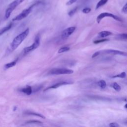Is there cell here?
<instances>
[{
  "instance_id": "8992f818",
  "label": "cell",
  "mask_w": 127,
  "mask_h": 127,
  "mask_svg": "<svg viewBox=\"0 0 127 127\" xmlns=\"http://www.w3.org/2000/svg\"><path fill=\"white\" fill-rule=\"evenodd\" d=\"M106 17H110L118 21L122 22V20L121 19V18H120L119 17H118V16H117L116 15H114V14H112V13H109V12H103V13H100L97 16V19H96V21L98 23H99L100 22V21L102 20V19Z\"/></svg>"
},
{
  "instance_id": "5b68a950",
  "label": "cell",
  "mask_w": 127,
  "mask_h": 127,
  "mask_svg": "<svg viewBox=\"0 0 127 127\" xmlns=\"http://www.w3.org/2000/svg\"><path fill=\"white\" fill-rule=\"evenodd\" d=\"M40 45V36L39 35L36 36L33 43L30 46L26 47L23 49L24 53L27 54L37 49Z\"/></svg>"
},
{
  "instance_id": "ba28073f",
  "label": "cell",
  "mask_w": 127,
  "mask_h": 127,
  "mask_svg": "<svg viewBox=\"0 0 127 127\" xmlns=\"http://www.w3.org/2000/svg\"><path fill=\"white\" fill-rule=\"evenodd\" d=\"M101 52H102L103 53L106 54H111V55H121L124 56H127V53L119 50H113V49H110V50H106L103 51H100Z\"/></svg>"
},
{
  "instance_id": "6da1fadb",
  "label": "cell",
  "mask_w": 127,
  "mask_h": 127,
  "mask_svg": "<svg viewBox=\"0 0 127 127\" xmlns=\"http://www.w3.org/2000/svg\"><path fill=\"white\" fill-rule=\"evenodd\" d=\"M29 29L28 28L13 39L12 42L10 44L9 50L10 52L14 51L16 49H17L18 47V46L27 37L29 34Z\"/></svg>"
},
{
  "instance_id": "7402d4cb",
  "label": "cell",
  "mask_w": 127,
  "mask_h": 127,
  "mask_svg": "<svg viewBox=\"0 0 127 127\" xmlns=\"http://www.w3.org/2000/svg\"><path fill=\"white\" fill-rule=\"evenodd\" d=\"M109 40L108 39H106V38H103V39H100V40H95V41H93V43L94 44H99V43H102V42H106V41H108Z\"/></svg>"
},
{
  "instance_id": "ac0fdd59",
  "label": "cell",
  "mask_w": 127,
  "mask_h": 127,
  "mask_svg": "<svg viewBox=\"0 0 127 127\" xmlns=\"http://www.w3.org/2000/svg\"><path fill=\"white\" fill-rule=\"evenodd\" d=\"M112 87L113 88L117 91L119 92L120 91L121 89V86L117 83V82H114L112 84Z\"/></svg>"
},
{
  "instance_id": "9c48e42d",
  "label": "cell",
  "mask_w": 127,
  "mask_h": 127,
  "mask_svg": "<svg viewBox=\"0 0 127 127\" xmlns=\"http://www.w3.org/2000/svg\"><path fill=\"white\" fill-rule=\"evenodd\" d=\"M71 84V82H67V81H61L58 83H57L47 88H46L44 91H46L47 90H49L50 89H55V88H57L58 87H59L60 86H61L62 85H67V84Z\"/></svg>"
},
{
  "instance_id": "4fadbf2b",
  "label": "cell",
  "mask_w": 127,
  "mask_h": 127,
  "mask_svg": "<svg viewBox=\"0 0 127 127\" xmlns=\"http://www.w3.org/2000/svg\"><path fill=\"white\" fill-rule=\"evenodd\" d=\"M17 61H18V58L16 59V60H15L14 61L10 62V63H7L6 64H5L4 66V69H8V68H9L10 67H12L14 66L16 64Z\"/></svg>"
},
{
  "instance_id": "7a4b0ae2",
  "label": "cell",
  "mask_w": 127,
  "mask_h": 127,
  "mask_svg": "<svg viewBox=\"0 0 127 127\" xmlns=\"http://www.w3.org/2000/svg\"><path fill=\"white\" fill-rule=\"evenodd\" d=\"M41 2L39 1H37L35 3L33 4L32 5H30L29 7L24 9L21 13H20L19 14H18L17 16H16L15 17H14L12 19V21H19L21 20L24 18H25V17H26L31 12V11H32V9L33 8V7L37 5L38 4H39V3H40Z\"/></svg>"
},
{
  "instance_id": "5bb4252c",
  "label": "cell",
  "mask_w": 127,
  "mask_h": 127,
  "mask_svg": "<svg viewBox=\"0 0 127 127\" xmlns=\"http://www.w3.org/2000/svg\"><path fill=\"white\" fill-rule=\"evenodd\" d=\"M108 0H100L96 4L95 9H97L99 7H100L102 6H103L104 5H105L108 1Z\"/></svg>"
},
{
  "instance_id": "277c9868",
  "label": "cell",
  "mask_w": 127,
  "mask_h": 127,
  "mask_svg": "<svg viewBox=\"0 0 127 127\" xmlns=\"http://www.w3.org/2000/svg\"><path fill=\"white\" fill-rule=\"evenodd\" d=\"M73 73V70L65 68H55L51 69L49 71V74L51 75L60 74H71Z\"/></svg>"
},
{
  "instance_id": "3957f363",
  "label": "cell",
  "mask_w": 127,
  "mask_h": 127,
  "mask_svg": "<svg viewBox=\"0 0 127 127\" xmlns=\"http://www.w3.org/2000/svg\"><path fill=\"white\" fill-rule=\"evenodd\" d=\"M24 0H14L12 2H11L7 6L5 12V19H8L11 13L15 9V8L20 3H21Z\"/></svg>"
},
{
  "instance_id": "4316f807",
  "label": "cell",
  "mask_w": 127,
  "mask_h": 127,
  "mask_svg": "<svg viewBox=\"0 0 127 127\" xmlns=\"http://www.w3.org/2000/svg\"><path fill=\"white\" fill-rule=\"evenodd\" d=\"M77 0H69L68 1H67L66 3V5H70L72 4H73V3H74L75 2H76Z\"/></svg>"
},
{
  "instance_id": "8fae6325",
  "label": "cell",
  "mask_w": 127,
  "mask_h": 127,
  "mask_svg": "<svg viewBox=\"0 0 127 127\" xmlns=\"http://www.w3.org/2000/svg\"><path fill=\"white\" fill-rule=\"evenodd\" d=\"M12 26V23H10L8 25L1 28L0 29V36L3 34L5 32L8 31Z\"/></svg>"
},
{
  "instance_id": "603a6c76",
  "label": "cell",
  "mask_w": 127,
  "mask_h": 127,
  "mask_svg": "<svg viewBox=\"0 0 127 127\" xmlns=\"http://www.w3.org/2000/svg\"><path fill=\"white\" fill-rule=\"evenodd\" d=\"M109 126L110 127H120V125L117 123H115V122L110 123Z\"/></svg>"
},
{
  "instance_id": "f1b7e54d",
  "label": "cell",
  "mask_w": 127,
  "mask_h": 127,
  "mask_svg": "<svg viewBox=\"0 0 127 127\" xmlns=\"http://www.w3.org/2000/svg\"><path fill=\"white\" fill-rule=\"evenodd\" d=\"M127 104H126L125 105V108H127Z\"/></svg>"
},
{
  "instance_id": "484cf974",
  "label": "cell",
  "mask_w": 127,
  "mask_h": 127,
  "mask_svg": "<svg viewBox=\"0 0 127 127\" xmlns=\"http://www.w3.org/2000/svg\"><path fill=\"white\" fill-rule=\"evenodd\" d=\"M91 8H89V7H85L82 10V12L84 13H89V12H90L91 11Z\"/></svg>"
},
{
  "instance_id": "7c38bea8",
  "label": "cell",
  "mask_w": 127,
  "mask_h": 127,
  "mask_svg": "<svg viewBox=\"0 0 127 127\" xmlns=\"http://www.w3.org/2000/svg\"><path fill=\"white\" fill-rule=\"evenodd\" d=\"M112 34V33L108 31H102L98 33V36L100 38H105Z\"/></svg>"
},
{
  "instance_id": "cb8c5ba5",
  "label": "cell",
  "mask_w": 127,
  "mask_h": 127,
  "mask_svg": "<svg viewBox=\"0 0 127 127\" xmlns=\"http://www.w3.org/2000/svg\"><path fill=\"white\" fill-rule=\"evenodd\" d=\"M26 124H42V122L39 121H35V120H32V121H29L26 122Z\"/></svg>"
},
{
  "instance_id": "52a82bcc",
  "label": "cell",
  "mask_w": 127,
  "mask_h": 127,
  "mask_svg": "<svg viewBox=\"0 0 127 127\" xmlns=\"http://www.w3.org/2000/svg\"><path fill=\"white\" fill-rule=\"evenodd\" d=\"M76 27L75 26H71L68 27L64 29L61 35V37L63 39H67L70 35H71L75 31Z\"/></svg>"
},
{
  "instance_id": "44dd1931",
  "label": "cell",
  "mask_w": 127,
  "mask_h": 127,
  "mask_svg": "<svg viewBox=\"0 0 127 127\" xmlns=\"http://www.w3.org/2000/svg\"><path fill=\"white\" fill-rule=\"evenodd\" d=\"M77 10V7H74V8H73V9H72L71 10H70L68 12V16H70V17H71V16H72V15H73L74 14V13L76 12Z\"/></svg>"
},
{
  "instance_id": "e0dca14e",
  "label": "cell",
  "mask_w": 127,
  "mask_h": 127,
  "mask_svg": "<svg viewBox=\"0 0 127 127\" xmlns=\"http://www.w3.org/2000/svg\"><path fill=\"white\" fill-rule=\"evenodd\" d=\"M126 76V73L125 72H122L120 74H117L116 75H114L112 76V78H125Z\"/></svg>"
},
{
  "instance_id": "83f0119b",
  "label": "cell",
  "mask_w": 127,
  "mask_h": 127,
  "mask_svg": "<svg viewBox=\"0 0 127 127\" xmlns=\"http://www.w3.org/2000/svg\"><path fill=\"white\" fill-rule=\"evenodd\" d=\"M100 53H101L100 51H97V52L94 53L93 54V55L92 56V58H94L97 57L98 55H100Z\"/></svg>"
},
{
  "instance_id": "2e32d148",
  "label": "cell",
  "mask_w": 127,
  "mask_h": 127,
  "mask_svg": "<svg viewBox=\"0 0 127 127\" xmlns=\"http://www.w3.org/2000/svg\"><path fill=\"white\" fill-rule=\"evenodd\" d=\"M70 50V48L69 47H63L61 48L60 49H59V50L58 51V53L59 54H61V53H63L64 52H66Z\"/></svg>"
},
{
  "instance_id": "ffe728a7",
  "label": "cell",
  "mask_w": 127,
  "mask_h": 127,
  "mask_svg": "<svg viewBox=\"0 0 127 127\" xmlns=\"http://www.w3.org/2000/svg\"><path fill=\"white\" fill-rule=\"evenodd\" d=\"M98 85L102 89H104L106 86V82L104 80H101L98 82Z\"/></svg>"
},
{
  "instance_id": "30bf717a",
  "label": "cell",
  "mask_w": 127,
  "mask_h": 127,
  "mask_svg": "<svg viewBox=\"0 0 127 127\" xmlns=\"http://www.w3.org/2000/svg\"><path fill=\"white\" fill-rule=\"evenodd\" d=\"M20 91L26 94L27 95H30L31 94L32 92V87L30 86H27L26 87L22 88Z\"/></svg>"
},
{
  "instance_id": "d6986e66",
  "label": "cell",
  "mask_w": 127,
  "mask_h": 127,
  "mask_svg": "<svg viewBox=\"0 0 127 127\" xmlns=\"http://www.w3.org/2000/svg\"><path fill=\"white\" fill-rule=\"evenodd\" d=\"M117 38L120 40H126L127 39V33H122L118 35Z\"/></svg>"
},
{
  "instance_id": "9a60e30c",
  "label": "cell",
  "mask_w": 127,
  "mask_h": 127,
  "mask_svg": "<svg viewBox=\"0 0 127 127\" xmlns=\"http://www.w3.org/2000/svg\"><path fill=\"white\" fill-rule=\"evenodd\" d=\"M25 114H27V115H33V116H38L39 117L42 118L44 119H46L45 117L44 116V115H42V114H39V113H35V112H27Z\"/></svg>"
},
{
  "instance_id": "d4e9b609",
  "label": "cell",
  "mask_w": 127,
  "mask_h": 127,
  "mask_svg": "<svg viewBox=\"0 0 127 127\" xmlns=\"http://www.w3.org/2000/svg\"><path fill=\"white\" fill-rule=\"evenodd\" d=\"M122 11L123 12H124L125 14H127V3H126L124 6H123V7L122 8Z\"/></svg>"
}]
</instances>
